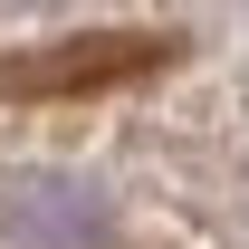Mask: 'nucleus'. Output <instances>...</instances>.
Returning <instances> with one entry per match:
<instances>
[{
  "mask_svg": "<svg viewBox=\"0 0 249 249\" xmlns=\"http://www.w3.org/2000/svg\"><path fill=\"white\" fill-rule=\"evenodd\" d=\"M115 201L87 173H19L0 192V249H106Z\"/></svg>",
  "mask_w": 249,
  "mask_h": 249,
  "instance_id": "1",
  "label": "nucleus"
},
{
  "mask_svg": "<svg viewBox=\"0 0 249 249\" xmlns=\"http://www.w3.org/2000/svg\"><path fill=\"white\" fill-rule=\"evenodd\" d=\"M154 58H163L154 38H58V48L0 58V96H96V87H115V77H134Z\"/></svg>",
  "mask_w": 249,
  "mask_h": 249,
  "instance_id": "2",
  "label": "nucleus"
}]
</instances>
